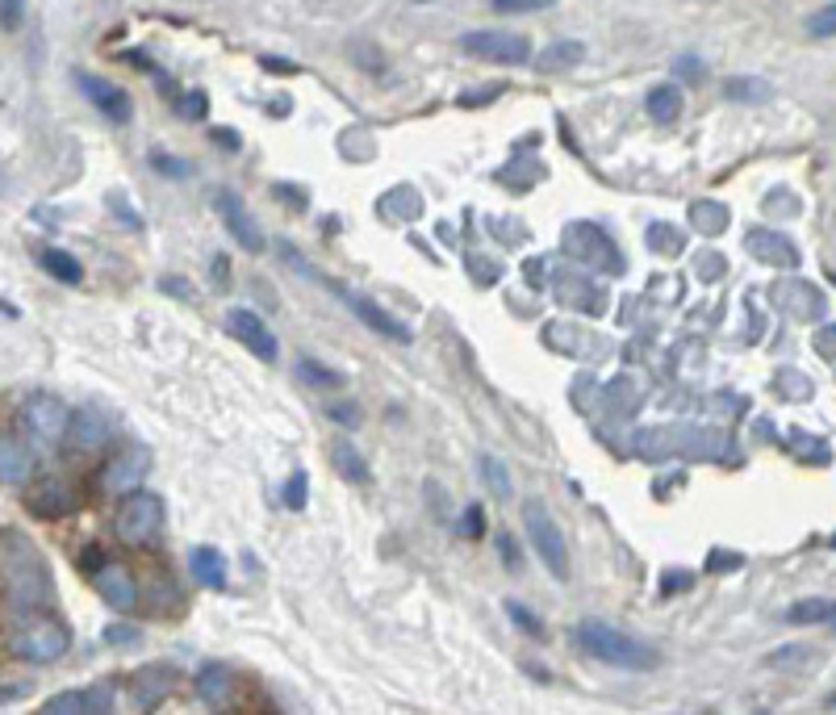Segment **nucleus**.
Segmentation results:
<instances>
[{
	"mask_svg": "<svg viewBox=\"0 0 836 715\" xmlns=\"http://www.w3.org/2000/svg\"><path fill=\"white\" fill-rule=\"evenodd\" d=\"M331 465L339 469L343 481H356V485H368V481H373V473H368V460L360 456V448L348 439V435H339V439L331 444Z\"/></svg>",
	"mask_w": 836,
	"mask_h": 715,
	"instance_id": "nucleus-26",
	"label": "nucleus"
},
{
	"mask_svg": "<svg viewBox=\"0 0 836 715\" xmlns=\"http://www.w3.org/2000/svg\"><path fill=\"white\" fill-rule=\"evenodd\" d=\"M787 623L808 628V623H836V598H803L787 611Z\"/></svg>",
	"mask_w": 836,
	"mask_h": 715,
	"instance_id": "nucleus-31",
	"label": "nucleus"
},
{
	"mask_svg": "<svg viewBox=\"0 0 836 715\" xmlns=\"http://www.w3.org/2000/svg\"><path fill=\"white\" fill-rule=\"evenodd\" d=\"M176 687H180V673L160 661V666L134 669V678H130V699H134L139 707H160Z\"/></svg>",
	"mask_w": 836,
	"mask_h": 715,
	"instance_id": "nucleus-19",
	"label": "nucleus"
},
{
	"mask_svg": "<svg viewBox=\"0 0 836 715\" xmlns=\"http://www.w3.org/2000/svg\"><path fill=\"white\" fill-rule=\"evenodd\" d=\"M30 473H34L30 444H25L22 435H13V431H0V485L17 490V485L30 481Z\"/></svg>",
	"mask_w": 836,
	"mask_h": 715,
	"instance_id": "nucleus-21",
	"label": "nucleus"
},
{
	"mask_svg": "<svg viewBox=\"0 0 836 715\" xmlns=\"http://www.w3.org/2000/svg\"><path fill=\"white\" fill-rule=\"evenodd\" d=\"M682 247H686V235H682L678 226H669V222H652V226H648V251H657V256H682Z\"/></svg>",
	"mask_w": 836,
	"mask_h": 715,
	"instance_id": "nucleus-33",
	"label": "nucleus"
},
{
	"mask_svg": "<svg viewBox=\"0 0 836 715\" xmlns=\"http://www.w3.org/2000/svg\"><path fill=\"white\" fill-rule=\"evenodd\" d=\"M744 251L765 268H782V272H794L803 263V251L794 247V238L787 231H774V226H749Z\"/></svg>",
	"mask_w": 836,
	"mask_h": 715,
	"instance_id": "nucleus-12",
	"label": "nucleus"
},
{
	"mask_svg": "<svg viewBox=\"0 0 836 715\" xmlns=\"http://www.w3.org/2000/svg\"><path fill=\"white\" fill-rule=\"evenodd\" d=\"M506 616H510V623H515L523 636H531V641H549V628H544V620H540L535 611H527L519 598H506Z\"/></svg>",
	"mask_w": 836,
	"mask_h": 715,
	"instance_id": "nucleus-34",
	"label": "nucleus"
},
{
	"mask_svg": "<svg viewBox=\"0 0 836 715\" xmlns=\"http://www.w3.org/2000/svg\"><path fill=\"white\" fill-rule=\"evenodd\" d=\"M561 251L581 268H594V272H607V277H620L627 268L620 243L607 235L598 222H569L565 235H561Z\"/></svg>",
	"mask_w": 836,
	"mask_h": 715,
	"instance_id": "nucleus-4",
	"label": "nucleus"
},
{
	"mask_svg": "<svg viewBox=\"0 0 836 715\" xmlns=\"http://www.w3.org/2000/svg\"><path fill=\"white\" fill-rule=\"evenodd\" d=\"M331 419H339L343 427H356V423H360V410H356V406H331Z\"/></svg>",
	"mask_w": 836,
	"mask_h": 715,
	"instance_id": "nucleus-56",
	"label": "nucleus"
},
{
	"mask_svg": "<svg viewBox=\"0 0 836 715\" xmlns=\"http://www.w3.org/2000/svg\"><path fill=\"white\" fill-rule=\"evenodd\" d=\"M812 348L820 360H833L836 364V323H824V327L812 335Z\"/></svg>",
	"mask_w": 836,
	"mask_h": 715,
	"instance_id": "nucleus-46",
	"label": "nucleus"
},
{
	"mask_svg": "<svg viewBox=\"0 0 836 715\" xmlns=\"http://www.w3.org/2000/svg\"><path fill=\"white\" fill-rule=\"evenodd\" d=\"M673 75H682V80H691V84H703V80H707V63H703L698 55H678V59H673Z\"/></svg>",
	"mask_w": 836,
	"mask_h": 715,
	"instance_id": "nucleus-44",
	"label": "nucleus"
},
{
	"mask_svg": "<svg viewBox=\"0 0 836 715\" xmlns=\"http://www.w3.org/2000/svg\"><path fill=\"white\" fill-rule=\"evenodd\" d=\"M481 481L490 485V494L498 502H510V473L498 456H481Z\"/></svg>",
	"mask_w": 836,
	"mask_h": 715,
	"instance_id": "nucleus-35",
	"label": "nucleus"
},
{
	"mask_svg": "<svg viewBox=\"0 0 836 715\" xmlns=\"http://www.w3.org/2000/svg\"><path fill=\"white\" fill-rule=\"evenodd\" d=\"M824 707H828V712H836V691L828 694V699H824Z\"/></svg>",
	"mask_w": 836,
	"mask_h": 715,
	"instance_id": "nucleus-60",
	"label": "nucleus"
},
{
	"mask_svg": "<svg viewBox=\"0 0 836 715\" xmlns=\"http://www.w3.org/2000/svg\"><path fill=\"white\" fill-rule=\"evenodd\" d=\"M226 335H235L243 348L256 360H263V364H272V360L281 356V343H276L272 327L256 310H247V306H231L226 310Z\"/></svg>",
	"mask_w": 836,
	"mask_h": 715,
	"instance_id": "nucleus-13",
	"label": "nucleus"
},
{
	"mask_svg": "<svg viewBox=\"0 0 836 715\" xmlns=\"http://www.w3.org/2000/svg\"><path fill=\"white\" fill-rule=\"evenodd\" d=\"M645 109L657 126H673V121L682 118V89H678V84H657V89L648 93Z\"/></svg>",
	"mask_w": 836,
	"mask_h": 715,
	"instance_id": "nucleus-30",
	"label": "nucleus"
},
{
	"mask_svg": "<svg viewBox=\"0 0 836 715\" xmlns=\"http://www.w3.org/2000/svg\"><path fill=\"white\" fill-rule=\"evenodd\" d=\"M281 499H285L289 511H306V502H310V477H306V469H293V473H289Z\"/></svg>",
	"mask_w": 836,
	"mask_h": 715,
	"instance_id": "nucleus-36",
	"label": "nucleus"
},
{
	"mask_svg": "<svg viewBox=\"0 0 836 715\" xmlns=\"http://www.w3.org/2000/svg\"><path fill=\"white\" fill-rule=\"evenodd\" d=\"M0 25H4V30H17V25H22V0H0Z\"/></svg>",
	"mask_w": 836,
	"mask_h": 715,
	"instance_id": "nucleus-53",
	"label": "nucleus"
},
{
	"mask_svg": "<svg viewBox=\"0 0 836 715\" xmlns=\"http://www.w3.org/2000/svg\"><path fill=\"white\" fill-rule=\"evenodd\" d=\"M803 30H808L812 38H836V0H828L824 9H815L812 17L803 22Z\"/></svg>",
	"mask_w": 836,
	"mask_h": 715,
	"instance_id": "nucleus-39",
	"label": "nucleus"
},
{
	"mask_svg": "<svg viewBox=\"0 0 836 715\" xmlns=\"http://www.w3.org/2000/svg\"><path fill=\"white\" fill-rule=\"evenodd\" d=\"M741 565H744L741 552H728V549H711V552H707V570H711V573H732V570H741Z\"/></svg>",
	"mask_w": 836,
	"mask_h": 715,
	"instance_id": "nucleus-48",
	"label": "nucleus"
},
{
	"mask_svg": "<svg viewBox=\"0 0 836 715\" xmlns=\"http://www.w3.org/2000/svg\"><path fill=\"white\" fill-rule=\"evenodd\" d=\"M160 289H164L167 297H180V302H189L192 297V285L185 277H160Z\"/></svg>",
	"mask_w": 836,
	"mask_h": 715,
	"instance_id": "nucleus-52",
	"label": "nucleus"
},
{
	"mask_svg": "<svg viewBox=\"0 0 836 715\" xmlns=\"http://www.w3.org/2000/svg\"><path fill=\"white\" fill-rule=\"evenodd\" d=\"M114 435H118L114 410H105L101 402H84L80 410H72V423H68V435H63V448L75 456H93V453H101Z\"/></svg>",
	"mask_w": 836,
	"mask_h": 715,
	"instance_id": "nucleus-8",
	"label": "nucleus"
},
{
	"mask_svg": "<svg viewBox=\"0 0 836 715\" xmlns=\"http://www.w3.org/2000/svg\"><path fill=\"white\" fill-rule=\"evenodd\" d=\"M214 143H222V146H226V151H239V134H235V130H231V126H222V130H214Z\"/></svg>",
	"mask_w": 836,
	"mask_h": 715,
	"instance_id": "nucleus-59",
	"label": "nucleus"
},
{
	"mask_svg": "<svg viewBox=\"0 0 836 715\" xmlns=\"http://www.w3.org/2000/svg\"><path fill=\"white\" fill-rule=\"evenodd\" d=\"M9 648H13V657H22L30 666H50V661H59L72 648V632L59 620L43 616V611H30V616L13 623Z\"/></svg>",
	"mask_w": 836,
	"mask_h": 715,
	"instance_id": "nucleus-3",
	"label": "nucleus"
},
{
	"mask_svg": "<svg viewBox=\"0 0 836 715\" xmlns=\"http://www.w3.org/2000/svg\"><path fill=\"white\" fill-rule=\"evenodd\" d=\"M456 47L485 63H502V68H523L531 59V38L510 34V30H469V34H460Z\"/></svg>",
	"mask_w": 836,
	"mask_h": 715,
	"instance_id": "nucleus-7",
	"label": "nucleus"
},
{
	"mask_svg": "<svg viewBox=\"0 0 836 715\" xmlns=\"http://www.w3.org/2000/svg\"><path fill=\"white\" fill-rule=\"evenodd\" d=\"M146 164L155 167L160 176H167V180H185V176L192 172L189 160H176V155H167V151H151V160H146Z\"/></svg>",
	"mask_w": 836,
	"mask_h": 715,
	"instance_id": "nucleus-40",
	"label": "nucleus"
},
{
	"mask_svg": "<svg viewBox=\"0 0 836 715\" xmlns=\"http://www.w3.org/2000/svg\"><path fill=\"white\" fill-rule=\"evenodd\" d=\"M828 549H836V531H833V536H828Z\"/></svg>",
	"mask_w": 836,
	"mask_h": 715,
	"instance_id": "nucleus-61",
	"label": "nucleus"
},
{
	"mask_svg": "<svg viewBox=\"0 0 836 715\" xmlns=\"http://www.w3.org/2000/svg\"><path fill=\"white\" fill-rule=\"evenodd\" d=\"M778 394H787V402H808L812 398V382L799 368H787V373H778Z\"/></svg>",
	"mask_w": 836,
	"mask_h": 715,
	"instance_id": "nucleus-37",
	"label": "nucleus"
},
{
	"mask_svg": "<svg viewBox=\"0 0 836 715\" xmlns=\"http://www.w3.org/2000/svg\"><path fill=\"white\" fill-rule=\"evenodd\" d=\"M260 68H263V72H272V75H293V72H302V68H297L293 59H272V55H263Z\"/></svg>",
	"mask_w": 836,
	"mask_h": 715,
	"instance_id": "nucleus-54",
	"label": "nucleus"
},
{
	"mask_svg": "<svg viewBox=\"0 0 836 715\" xmlns=\"http://www.w3.org/2000/svg\"><path fill=\"white\" fill-rule=\"evenodd\" d=\"M189 570L197 577V586H205V590H222L226 586V556L214 544H197L189 552Z\"/></svg>",
	"mask_w": 836,
	"mask_h": 715,
	"instance_id": "nucleus-24",
	"label": "nucleus"
},
{
	"mask_svg": "<svg viewBox=\"0 0 836 715\" xmlns=\"http://www.w3.org/2000/svg\"><path fill=\"white\" fill-rule=\"evenodd\" d=\"M105 641L109 644H139V628H109V632H105Z\"/></svg>",
	"mask_w": 836,
	"mask_h": 715,
	"instance_id": "nucleus-55",
	"label": "nucleus"
},
{
	"mask_svg": "<svg viewBox=\"0 0 836 715\" xmlns=\"http://www.w3.org/2000/svg\"><path fill=\"white\" fill-rule=\"evenodd\" d=\"M774 297H778V306H782L790 318H799V323H815V318H824V310H828V297L820 293V285L803 281V277H787L782 285L774 289Z\"/></svg>",
	"mask_w": 836,
	"mask_h": 715,
	"instance_id": "nucleus-16",
	"label": "nucleus"
},
{
	"mask_svg": "<svg viewBox=\"0 0 836 715\" xmlns=\"http://www.w3.org/2000/svg\"><path fill=\"white\" fill-rule=\"evenodd\" d=\"M498 556H502V565H506V570H523V552H519V544H515V536H510V531H502L498 536Z\"/></svg>",
	"mask_w": 836,
	"mask_h": 715,
	"instance_id": "nucleus-50",
	"label": "nucleus"
},
{
	"mask_svg": "<svg viewBox=\"0 0 836 715\" xmlns=\"http://www.w3.org/2000/svg\"><path fill=\"white\" fill-rule=\"evenodd\" d=\"M419 4H431V0H419Z\"/></svg>",
	"mask_w": 836,
	"mask_h": 715,
	"instance_id": "nucleus-62",
	"label": "nucleus"
},
{
	"mask_svg": "<svg viewBox=\"0 0 836 715\" xmlns=\"http://www.w3.org/2000/svg\"><path fill=\"white\" fill-rule=\"evenodd\" d=\"M574 641L586 657H594L611 669H632V673H648V669L661 666V648H652L648 641L620 632L602 620H586L574 628Z\"/></svg>",
	"mask_w": 836,
	"mask_h": 715,
	"instance_id": "nucleus-2",
	"label": "nucleus"
},
{
	"mask_svg": "<svg viewBox=\"0 0 836 715\" xmlns=\"http://www.w3.org/2000/svg\"><path fill=\"white\" fill-rule=\"evenodd\" d=\"M694 263H698V281H719V277L728 272V260H723L719 251H703Z\"/></svg>",
	"mask_w": 836,
	"mask_h": 715,
	"instance_id": "nucleus-47",
	"label": "nucleus"
},
{
	"mask_svg": "<svg viewBox=\"0 0 836 715\" xmlns=\"http://www.w3.org/2000/svg\"><path fill=\"white\" fill-rule=\"evenodd\" d=\"M22 423L43 448H55V444H63V435H68L72 410L59 402L55 394H30L22 406Z\"/></svg>",
	"mask_w": 836,
	"mask_h": 715,
	"instance_id": "nucleus-10",
	"label": "nucleus"
},
{
	"mask_svg": "<svg viewBox=\"0 0 836 715\" xmlns=\"http://www.w3.org/2000/svg\"><path fill=\"white\" fill-rule=\"evenodd\" d=\"M691 586H694V573H686V570H666V577H661V598L682 595V590H691Z\"/></svg>",
	"mask_w": 836,
	"mask_h": 715,
	"instance_id": "nucleus-49",
	"label": "nucleus"
},
{
	"mask_svg": "<svg viewBox=\"0 0 836 715\" xmlns=\"http://www.w3.org/2000/svg\"><path fill=\"white\" fill-rule=\"evenodd\" d=\"M0 590L9 598V607L17 616H30V611H43L55 595L50 586V570L43 561V552L34 549L25 536H0Z\"/></svg>",
	"mask_w": 836,
	"mask_h": 715,
	"instance_id": "nucleus-1",
	"label": "nucleus"
},
{
	"mask_svg": "<svg viewBox=\"0 0 836 715\" xmlns=\"http://www.w3.org/2000/svg\"><path fill=\"white\" fill-rule=\"evenodd\" d=\"M498 93H506V84H494V89H485V93H464L460 96V105H485L490 96H498Z\"/></svg>",
	"mask_w": 836,
	"mask_h": 715,
	"instance_id": "nucleus-58",
	"label": "nucleus"
},
{
	"mask_svg": "<svg viewBox=\"0 0 836 715\" xmlns=\"http://www.w3.org/2000/svg\"><path fill=\"white\" fill-rule=\"evenodd\" d=\"M723 96L737 105H765V101H774V84L765 75H732V80H723Z\"/></svg>",
	"mask_w": 836,
	"mask_h": 715,
	"instance_id": "nucleus-28",
	"label": "nucleus"
},
{
	"mask_svg": "<svg viewBox=\"0 0 836 715\" xmlns=\"http://www.w3.org/2000/svg\"><path fill=\"white\" fill-rule=\"evenodd\" d=\"M72 80L96 114H105V118L118 121V126H126V121L134 118V101H130V93L118 89L114 80H105V75H96V72H84V68H75Z\"/></svg>",
	"mask_w": 836,
	"mask_h": 715,
	"instance_id": "nucleus-11",
	"label": "nucleus"
},
{
	"mask_svg": "<svg viewBox=\"0 0 836 715\" xmlns=\"http://www.w3.org/2000/svg\"><path fill=\"white\" fill-rule=\"evenodd\" d=\"M523 531H527V540H531V549L540 552L544 570H549L556 582H569V544H565L561 527H556V519H552L549 506L540 499L523 502Z\"/></svg>",
	"mask_w": 836,
	"mask_h": 715,
	"instance_id": "nucleus-5",
	"label": "nucleus"
},
{
	"mask_svg": "<svg viewBox=\"0 0 836 715\" xmlns=\"http://www.w3.org/2000/svg\"><path fill=\"white\" fill-rule=\"evenodd\" d=\"M815 661V648L808 644H787V648H774V653H765V669H808Z\"/></svg>",
	"mask_w": 836,
	"mask_h": 715,
	"instance_id": "nucleus-32",
	"label": "nucleus"
},
{
	"mask_svg": "<svg viewBox=\"0 0 836 715\" xmlns=\"http://www.w3.org/2000/svg\"><path fill=\"white\" fill-rule=\"evenodd\" d=\"M176 114L185 121H201L205 114H210V96L201 93V89H192V93L180 96V105H176Z\"/></svg>",
	"mask_w": 836,
	"mask_h": 715,
	"instance_id": "nucleus-42",
	"label": "nucleus"
},
{
	"mask_svg": "<svg viewBox=\"0 0 836 715\" xmlns=\"http://www.w3.org/2000/svg\"><path fill=\"white\" fill-rule=\"evenodd\" d=\"M833 632H836V623H833Z\"/></svg>",
	"mask_w": 836,
	"mask_h": 715,
	"instance_id": "nucleus-63",
	"label": "nucleus"
},
{
	"mask_svg": "<svg viewBox=\"0 0 836 715\" xmlns=\"http://www.w3.org/2000/svg\"><path fill=\"white\" fill-rule=\"evenodd\" d=\"M146 473H151V448L146 444H139V439H126L118 453H114V460L105 465V473H101V490L105 494H134L139 485L146 481Z\"/></svg>",
	"mask_w": 836,
	"mask_h": 715,
	"instance_id": "nucleus-9",
	"label": "nucleus"
},
{
	"mask_svg": "<svg viewBox=\"0 0 836 715\" xmlns=\"http://www.w3.org/2000/svg\"><path fill=\"white\" fill-rule=\"evenodd\" d=\"M762 206H765V214H774V218H794L799 210H803L799 197H794L790 189H769Z\"/></svg>",
	"mask_w": 836,
	"mask_h": 715,
	"instance_id": "nucleus-38",
	"label": "nucleus"
},
{
	"mask_svg": "<svg viewBox=\"0 0 836 715\" xmlns=\"http://www.w3.org/2000/svg\"><path fill=\"white\" fill-rule=\"evenodd\" d=\"M460 536L464 540H481L485 536V506H464V515H460Z\"/></svg>",
	"mask_w": 836,
	"mask_h": 715,
	"instance_id": "nucleus-43",
	"label": "nucleus"
},
{
	"mask_svg": "<svg viewBox=\"0 0 836 715\" xmlns=\"http://www.w3.org/2000/svg\"><path fill=\"white\" fill-rule=\"evenodd\" d=\"M192 691H197V699H201V703H210V707H217V703H231V694H235V673H231L226 666L197 669V678H192Z\"/></svg>",
	"mask_w": 836,
	"mask_h": 715,
	"instance_id": "nucleus-23",
	"label": "nucleus"
},
{
	"mask_svg": "<svg viewBox=\"0 0 836 715\" xmlns=\"http://www.w3.org/2000/svg\"><path fill=\"white\" fill-rule=\"evenodd\" d=\"M782 444H787V453L794 456L799 465H833V448H828L820 435H808V431L790 427Z\"/></svg>",
	"mask_w": 836,
	"mask_h": 715,
	"instance_id": "nucleus-27",
	"label": "nucleus"
},
{
	"mask_svg": "<svg viewBox=\"0 0 836 715\" xmlns=\"http://www.w3.org/2000/svg\"><path fill=\"white\" fill-rule=\"evenodd\" d=\"M109 214L118 218L121 226H130V231H143V218L130 210V201H126L121 192H109Z\"/></svg>",
	"mask_w": 836,
	"mask_h": 715,
	"instance_id": "nucleus-45",
	"label": "nucleus"
},
{
	"mask_svg": "<svg viewBox=\"0 0 836 715\" xmlns=\"http://www.w3.org/2000/svg\"><path fill=\"white\" fill-rule=\"evenodd\" d=\"M25 694H30V682H9V687H0V707L13 703V699H25Z\"/></svg>",
	"mask_w": 836,
	"mask_h": 715,
	"instance_id": "nucleus-57",
	"label": "nucleus"
},
{
	"mask_svg": "<svg viewBox=\"0 0 836 715\" xmlns=\"http://www.w3.org/2000/svg\"><path fill=\"white\" fill-rule=\"evenodd\" d=\"M586 59V43L577 38H556L549 47L535 55V72H569Z\"/></svg>",
	"mask_w": 836,
	"mask_h": 715,
	"instance_id": "nucleus-25",
	"label": "nucleus"
},
{
	"mask_svg": "<svg viewBox=\"0 0 836 715\" xmlns=\"http://www.w3.org/2000/svg\"><path fill=\"white\" fill-rule=\"evenodd\" d=\"M93 590L114 611H134L139 607V577L126 570V565H114V561H101L93 570Z\"/></svg>",
	"mask_w": 836,
	"mask_h": 715,
	"instance_id": "nucleus-15",
	"label": "nucleus"
},
{
	"mask_svg": "<svg viewBox=\"0 0 836 715\" xmlns=\"http://www.w3.org/2000/svg\"><path fill=\"white\" fill-rule=\"evenodd\" d=\"M498 13H540V9H549L552 0H490Z\"/></svg>",
	"mask_w": 836,
	"mask_h": 715,
	"instance_id": "nucleus-51",
	"label": "nucleus"
},
{
	"mask_svg": "<svg viewBox=\"0 0 836 715\" xmlns=\"http://www.w3.org/2000/svg\"><path fill=\"white\" fill-rule=\"evenodd\" d=\"M214 210L217 218H222V226H226V235L239 243L243 251H251V256H260L263 247V235H260V226H256V218H251V210L243 206V197L235 189H217L214 192Z\"/></svg>",
	"mask_w": 836,
	"mask_h": 715,
	"instance_id": "nucleus-14",
	"label": "nucleus"
},
{
	"mask_svg": "<svg viewBox=\"0 0 836 715\" xmlns=\"http://www.w3.org/2000/svg\"><path fill=\"white\" fill-rule=\"evenodd\" d=\"M297 373L310 385H322V389H343V373H327V368L314 364V360H297Z\"/></svg>",
	"mask_w": 836,
	"mask_h": 715,
	"instance_id": "nucleus-41",
	"label": "nucleus"
},
{
	"mask_svg": "<svg viewBox=\"0 0 836 715\" xmlns=\"http://www.w3.org/2000/svg\"><path fill=\"white\" fill-rule=\"evenodd\" d=\"M47 715H105L114 712V691L109 687H84V691H59L50 694L43 707Z\"/></svg>",
	"mask_w": 836,
	"mask_h": 715,
	"instance_id": "nucleus-20",
	"label": "nucleus"
},
{
	"mask_svg": "<svg viewBox=\"0 0 836 715\" xmlns=\"http://www.w3.org/2000/svg\"><path fill=\"white\" fill-rule=\"evenodd\" d=\"M343 302H348V310L356 314L368 331L385 335V339H393V343H410V339H414V331H410L407 323H402V318H393L389 310H381L373 297H364V293H343Z\"/></svg>",
	"mask_w": 836,
	"mask_h": 715,
	"instance_id": "nucleus-18",
	"label": "nucleus"
},
{
	"mask_svg": "<svg viewBox=\"0 0 836 715\" xmlns=\"http://www.w3.org/2000/svg\"><path fill=\"white\" fill-rule=\"evenodd\" d=\"M686 222H691L694 235L703 238H716L728 231V222H732V210L723 206V201H711V197H698L691 210H686Z\"/></svg>",
	"mask_w": 836,
	"mask_h": 715,
	"instance_id": "nucleus-22",
	"label": "nucleus"
},
{
	"mask_svg": "<svg viewBox=\"0 0 836 715\" xmlns=\"http://www.w3.org/2000/svg\"><path fill=\"white\" fill-rule=\"evenodd\" d=\"M25 511H30L34 519H63V515L75 511V490L68 481H59V477L38 481V485L25 494Z\"/></svg>",
	"mask_w": 836,
	"mask_h": 715,
	"instance_id": "nucleus-17",
	"label": "nucleus"
},
{
	"mask_svg": "<svg viewBox=\"0 0 836 715\" xmlns=\"http://www.w3.org/2000/svg\"><path fill=\"white\" fill-rule=\"evenodd\" d=\"M38 263L47 268L59 285H84V263L75 260L72 251H63V247H43Z\"/></svg>",
	"mask_w": 836,
	"mask_h": 715,
	"instance_id": "nucleus-29",
	"label": "nucleus"
},
{
	"mask_svg": "<svg viewBox=\"0 0 836 715\" xmlns=\"http://www.w3.org/2000/svg\"><path fill=\"white\" fill-rule=\"evenodd\" d=\"M118 540L121 544H134V549H143V544H155L160 540V531H164V499L160 494H143V490H134V494H126L118 511Z\"/></svg>",
	"mask_w": 836,
	"mask_h": 715,
	"instance_id": "nucleus-6",
	"label": "nucleus"
}]
</instances>
